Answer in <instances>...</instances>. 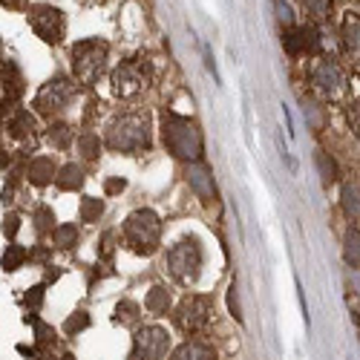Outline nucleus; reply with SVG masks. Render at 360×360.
<instances>
[{
	"instance_id": "obj_15",
	"label": "nucleus",
	"mask_w": 360,
	"mask_h": 360,
	"mask_svg": "<svg viewBox=\"0 0 360 360\" xmlns=\"http://www.w3.org/2000/svg\"><path fill=\"white\" fill-rule=\"evenodd\" d=\"M170 360H217V352L202 340H188L170 354Z\"/></svg>"
},
{
	"instance_id": "obj_44",
	"label": "nucleus",
	"mask_w": 360,
	"mask_h": 360,
	"mask_svg": "<svg viewBox=\"0 0 360 360\" xmlns=\"http://www.w3.org/2000/svg\"><path fill=\"white\" fill-rule=\"evenodd\" d=\"M61 360H75V354H64V357H61Z\"/></svg>"
},
{
	"instance_id": "obj_27",
	"label": "nucleus",
	"mask_w": 360,
	"mask_h": 360,
	"mask_svg": "<svg viewBox=\"0 0 360 360\" xmlns=\"http://www.w3.org/2000/svg\"><path fill=\"white\" fill-rule=\"evenodd\" d=\"M78 150H81V156L84 159H98L101 156V141H98V136L96 133H84L81 139H78Z\"/></svg>"
},
{
	"instance_id": "obj_14",
	"label": "nucleus",
	"mask_w": 360,
	"mask_h": 360,
	"mask_svg": "<svg viewBox=\"0 0 360 360\" xmlns=\"http://www.w3.org/2000/svg\"><path fill=\"white\" fill-rule=\"evenodd\" d=\"M26 176H29V182H32V185L44 188V185L52 182V179H58V165H55L52 156H38V159L29 162Z\"/></svg>"
},
{
	"instance_id": "obj_23",
	"label": "nucleus",
	"mask_w": 360,
	"mask_h": 360,
	"mask_svg": "<svg viewBox=\"0 0 360 360\" xmlns=\"http://www.w3.org/2000/svg\"><path fill=\"white\" fill-rule=\"evenodd\" d=\"M314 162H317V170H320V179H323V185L328 188V185H335L338 182V165H335V159L326 153V150H317L314 153Z\"/></svg>"
},
{
	"instance_id": "obj_26",
	"label": "nucleus",
	"mask_w": 360,
	"mask_h": 360,
	"mask_svg": "<svg viewBox=\"0 0 360 360\" xmlns=\"http://www.w3.org/2000/svg\"><path fill=\"white\" fill-rule=\"evenodd\" d=\"M104 214V202L96 196H84L81 199V222H98Z\"/></svg>"
},
{
	"instance_id": "obj_25",
	"label": "nucleus",
	"mask_w": 360,
	"mask_h": 360,
	"mask_svg": "<svg viewBox=\"0 0 360 360\" xmlns=\"http://www.w3.org/2000/svg\"><path fill=\"white\" fill-rule=\"evenodd\" d=\"M343 41H346L349 52L360 58V18H346V23H343Z\"/></svg>"
},
{
	"instance_id": "obj_13",
	"label": "nucleus",
	"mask_w": 360,
	"mask_h": 360,
	"mask_svg": "<svg viewBox=\"0 0 360 360\" xmlns=\"http://www.w3.org/2000/svg\"><path fill=\"white\" fill-rule=\"evenodd\" d=\"M141 84H144V78H141L130 64L118 67V70L112 72V93H115L118 98H133L139 89H141Z\"/></svg>"
},
{
	"instance_id": "obj_34",
	"label": "nucleus",
	"mask_w": 360,
	"mask_h": 360,
	"mask_svg": "<svg viewBox=\"0 0 360 360\" xmlns=\"http://www.w3.org/2000/svg\"><path fill=\"white\" fill-rule=\"evenodd\" d=\"M86 326H89V314H86V311H75V314L67 317L64 332H67V335H78V332H84Z\"/></svg>"
},
{
	"instance_id": "obj_21",
	"label": "nucleus",
	"mask_w": 360,
	"mask_h": 360,
	"mask_svg": "<svg viewBox=\"0 0 360 360\" xmlns=\"http://www.w3.org/2000/svg\"><path fill=\"white\" fill-rule=\"evenodd\" d=\"M55 185L61 188V191H78L84 185V170L78 165H64L61 170H58Z\"/></svg>"
},
{
	"instance_id": "obj_40",
	"label": "nucleus",
	"mask_w": 360,
	"mask_h": 360,
	"mask_svg": "<svg viewBox=\"0 0 360 360\" xmlns=\"http://www.w3.org/2000/svg\"><path fill=\"white\" fill-rule=\"evenodd\" d=\"M18 228H20V219H18L15 214H6V219H4V233L12 239V236L18 233Z\"/></svg>"
},
{
	"instance_id": "obj_36",
	"label": "nucleus",
	"mask_w": 360,
	"mask_h": 360,
	"mask_svg": "<svg viewBox=\"0 0 360 360\" xmlns=\"http://www.w3.org/2000/svg\"><path fill=\"white\" fill-rule=\"evenodd\" d=\"M23 303H26V309L38 311L44 306V285H32V288H29L26 297H23Z\"/></svg>"
},
{
	"instance_id": "obj_11",
	"label": "nucleus",
	"mask_w": 360,
	"mask_h": 360,
	"mask_svg": "<svg viewBox=\"0 0 360 360\" xmlns=\"http://www.w3.org/2000/svg\"><path fill=\"white\" fill-rule=\"evenodd\" d=\"M185 179H188V185L193 188V193H196L202 202H214V199H217L214 170L207 167L205 162H191V165L185 167Z\"/></svg>"
},
{
	"instance_id": "obj_39",
	"label": "nucleus",
	"mask_w": 360,
	"mask_h": 360,
	"mask_svg": "<svg viewBox=\"0 0 360 360\" xmlns=\"http://www.w3.org/2000/svg\"><path fill=\"white\" fill-rule=\"evenodd\" d=\"M349 124H352L354 136L360 139V101H354V104L349 107Z\"/></svg>"
},
{
	"instance_id": "obj_10",
	"label": "nucleus",
	"mask_w": 360,
	"mask_h": 360,
	"mask_svg": "<svg viewBox=\"0 0 360 360\" xmlns=\"http://www.w3.org/2000/svg\"><path fill=\"white\" fill-rule=\"evenodd\" d=\"M311 81H314V86L320 89V93H323L326 98H332V101L340 98L343 89H346V78H343V72H340V67H338L335 61H320V64H314Z\"/></svg>"
},
{
	"instance_id": "obj_8",
	"label": "nucleus",
	"mask_w": 360,
	"mask_h": 360,
	"mask_svg": "<svg viewBox=\"0 0 360 360\" xmlns=\"http://www.w3.org/2000/svg\"><path fill=\"white\" fill-rule=\"evenodd\" d=\"M170 349V335L162 326H139L133 335L130 360H165Z\"/></svg>"
},
{
	"instance_id": "obj_9",
	"label": "nucleus",
	"mask_w": 360,
	"mask_h": 360,
	"mask_svg": "<svg viewBox=\"0 0 360 360\" xmlns=\"http://www.w3.org/2000/svg\"><path fill=\"white\" fill-rule=\"evenodd\" d=\"M29 26H32L35 35L44 38L46 44H58L64 38V15L55 6H32L29 9Z\"/></svg>"
},
{
	"instance_id": "obj_22",
	"label": "nucleus",
	"mask_w": 360,
	"mask_h": 360,
	"mask_svg": "<svg viewBox=\"0 0 360 360\" xmlns=\"http://www.w3.org/2000/svg\"><path fill=\"white\" fill-rule=\"evenodd\" d=\"M115 323H122V326H139L141 323V306L133 303V300H122V303L115 306Z\"/></svg>"
},
{
	"instance_id": "obj_24",
	"label": "nucleus",
	"mask_w": 360,
	"mask_h": 360,
	"mask_svg": "<svg viewBox=\"0 0 360 360\" xmlns=\"http://www.w3.org/2000/svg\"><path fill=\"white\" fill-rule=\"evenodd\" d=\"M26 323H32V326H35V343H38V349H49V346H52V343L58 340L55 328H52L49 323L38 320L35 314H29V317H26Z\"/></svg>"
},
{
	"instance_id": "obj_18",
	"label": "nucleus",
	"mask_w": 360,
	"mask_h": 360,
	"mask_svg": "<svg viewBox=\"0 0 360 360\" xmlns=\"http://www.w3.org/2000/svg\"><path fill=\"white\" fill-rule=\"evenodd\" d=\"M170 303H173L170 288H165V285H153V288H150V294H147V300H144V309H147L150 314H167Z\"/></svg>"
},
{
	"instance_id": "obj_38",
	"label": "nucleus",
	"mask_w": 360,
	"mask_h": 360,
	"mask_svg": "<svg viewBox=\"0 0 360 360\" xmlns=\"http://www.w3.org/2000/svg\"><path fill=\"white\" fill-rule=\"evenodd\" d=\"M127 188V182H124V179L122 176H115V179H107V182H104V191L110 193V196H115V193H122Z\"/></svg>"
},
{
	"instance_id": "obj_4",
	"label": "nucleus",
	"mask_w": 360,
	"mask_h": 360,
	"mask_svg": "<svg viewBox=\"0 0 360 360\" xmlns=\"http://www.w3.org/2000/svg\"><path fill=\"white\" fill-rule=\"evenodd\" d=\"M167 271L176 283L193 285L202 274V245L196 236H185L167 251Z\"/></svg>"
},
{
	"instance_id": "obj_5",
	"label": "nucleus",
	"mask_w": 360,
	"mask_h": 360,
	"mask_svg": "<svg viewBox=\"0 0 360 360\" xmlns=\"http://www.w3.org/2000/svg\"><path fill=\"white\" fill-rule=\"evenodd\" d=\"M107 67V44L98 38H86L72 46V75L78 84L93 86Z\"/></svg>"
},
{
	"instance_id": "obj_29",
	"label": "nucleus",
	"mask_w": 360,
	"mask_h": 360,
	"mask_svg": "<svg viewBox=\"0 0 360 360\" xmlns=\"http://www.w3.org/2000/svg\"><path fill=\"white\" fill-rule=\"evenodd\" d=\"M35 231L38 233H49V231H55L58 225H55V214H52V207L49 205H41V207H35Z\"/></svg>"
},
{
	"instance_id": "obj_28",
	"label": "nucleus",
	"mask_w": 360,
	"mask_h": 360,
	"mask_svg": "<svg viewBox=\"0 0 360 360\" xmlns=\"http://www.w3.org/2000/svg\"><path fill=\"white\" fill-rule=\"evenodd\" d=\"M52 239H55L58 248H72L78 243V228L75 225H58L52 231Z\"/></svg>"
},
{
	"instance_id": "obj_20",
	"label": "nucleus",
	"mask_w": 360,
	"mask_h": 360,
	"mask_svg": "<svg viewBox=\"0 0 360 360\" xmlns=\"http://www.w3.org/2000/svg\"><path fill=\"white\" fill-rule=\"evenodd\" d=\"M340 205H343V214H346L349 219H360V185H357V182L343 185V191H340Z\"/></svg>"
},
{
	"instance_id": "obj_19",
	"label": "nucleus",
	"mask_w": 360,
	"mask_h": 360,
	"mask_svg": "<svg viewBox=\"0 0 360 360\" xmlns=\"http://www.w3.org/2000/svg\"><path fill=\"white\" fill-rule=\"evenodd\" d=\"M343 259L349 268L360 271V231L357 228H349L343 236Z\"/></svg>"
},
{
	"instance_id": "obj_30",
	"label": "nucleus",
	"mask_w": 360,
	"mask_h": 360,
	"mask_svg": "<svg viewBox=\"0 0 360 360\" xmlns=\"http://www.w3.org/2000/svg\"><path fill=\"white\" fill-rule=\"evenodd\" d=\"M29 251L23 245H6V254H4V268L6 271H18V268L26 262Z\"/></svg>"
},
{
	"instance_id": "obj_37",
	"label": "nucleus",
	"mask_w": 360,
	"mask_h": 360,
	"mask_svg": "<svg viewBox=\"0 0 360 360\" xmlns=\"http://www.w3.org/2000/svg\"><path fill=\"white\" fill-rule=\"evenodd\" d=\"M228 311L233 320H243V311H239V294H236V283L228 285Z\"/></svg>"
},
{
	"instance_id": "obj_12",
	"label": "nucleus",
	"mask_w": 360,
	"mask_h": 360,
	"mask_svg": "<svg viewBox=\"0 0 360 360\" xmlns=\"http://www.w3.org/2000/svg\"><path fill=\"white\" fill-rule=\"evenodd\" d=\"M283 46L291 55L314 52L320 46V35H317L314 26H291V29H285V35H283Z\"/></svg>"
},
{
	"instance_id": "obj_42",
	"label": "nucleus",
	"mask_w": 360,
	"mask_h": 360,
	"mask_svg": "<svg viewBox=\"0 0 360 360\" xmlns=\"http://www.w3.org/2000/svg\"><path fill=\"white\" fill-rule=\"evenodd\" d=\"M352 283H354V291L360 294V271H354V274H352Z\"/></svg>"
},
{
	"instance_id": "obj_16",
	"label": "nucleus",
	"mask_w": 360,
	"mask_h": 360,
	"mask_svg": "<svg viewBox=\"0 0 360 360\" xmlns=\"http://www.w3.org/2000/svg\"><path fill=\"white\" fill-rule=\"evenodd\" d=\"M20 93H23V78H20L18 67L12 61H6L4 64V101L12 104L20 98Z\"/></svg>"
},
{
	"instance_id": "obj_32",
	"label": "nucleus",
	"mask_w": 360,
	"mask_h": 360,
	"mask_svg": "<svg viewBox=\"0 0 360 360\" xmlns=\"http://www.w3.org/2000/svg\"><path fill=\"white\" fill-rule=\"evenodd\" d=\"M72 127L70 124H64V122H58V124H52L49 127V141L55 144V147H70V141H72Z\"/></svg>"
},
{
	"instance_id": "obj_2",
	"label": "nucleus",
	"mask_w": 360,
	"mask_h": 360,
	"mask_svg": "<svg viewBox=\"0 0 360 360\" xmlns=\"http://www.w3.org/2000/svg\"><path fill=\"white\" fill-rule=\"evenodd\" d=\"M107 147L115 153H141L150 147V122L144 112L115 115L107 127Z\"/></svg>"
},
{
	"instance_id": "obj_43",
	"label": "nucleus",
	"mask_w": 360,
	"mask_h": 360,
	"mask_svg": "<svg viewBox=\"0 0 360 360\" xmlns=\"http://www.w3.org/2000/svg\"><path fill=\"white\" fill-rule=\"evenodd\" d=\"M35 360H58V357H52V354H41V357H35Z\"/></svg>"
},
{
	"instance_id": "obj_35",
	"label": "nucleus",
	"mask_w": 360,
	"mask_h": 360,
	"mask_svg": "<svg viewBox=\"0 0 360 360\" xmlns=\"http://www.w3.org/2000/svg\"><path fill=\"white\" fill-rule=\"evenodd\" d=\"M303 4H306V9H309L317 20L328 18V12H332V0H303Z\"/></svg>"
},
{
	"instance_id": "obj_3",
	"label": "nucleus",
	"mask_w": 360,
	"mask_h": 360,
	"mask_svg": "<svg viewBox=\"0 0 360 360\" xmlns=\"http://www.w3.org/2000/svg\"><path fill=\"white\" fill-rule=\"evenodd\" d=\"M122 233H124V243L136 254L150 257L159 248V243H162V219L150 211V207H139V211H133L124 219Z\"/></svg>"
},
{
	"instance_id": "obj_7",
	"label": "nucleus",
	"mask_w": 360,
	"mask_h": 360,
	"mask_svg": "<svg viewBox=\"0 0 360 360\" xmlns=\"http://www.w3.org/2000/svg\"><path fill=\"white\" fill-rule=\"evenodd\" d=\"M211 320V297H202V294H188L182 297V303L176 306V314H173V323L179 332L185 335H196L207 326Z\"/></svg>"
},
{
	"instance_id": "obj_31",
	"label": "nucleus",
	"mask_w": 360,
	"mask_h": 360,
	"mask_svg": "<svg viewBox=\"0 0 360 360\" xmlns=\"http://www.w3.org/2000/svg\"><path fill=\"white\" fill-rule=\"evenodd\" d=\"M303 112L309 115V122H311V130H323V124H326V115H323V107L314 101V98H303Z\"/></svg>"
},
{
	"instance_id": "obj_41",
	"label": "nucleus",
	"mask_w": 360,
	"mask_h": 360,
	"mask_svg": "<svg viewBox=\"0 0 360 360\" xmlns=\"http://www.w3.org/2000/svg\"><path fill=\"white\" fill-rule=\"evenodd\" d=\"M18 352H20V354H26V357H32V354H35V349H32V346H23V343L18 346Z\"/></svg>"
},
{
	"instance_id": "obj_17",
	"label": "nucleus",
	"mask_w": 360,
	"mask_h": 360,
	"mask_svg": "<svg viewBox=\"0 0 360 360\" xmlns=\"http://www.w3.org/2000/svg\"><path fill=\"white\" fill-rule=\"evenodd\" d=\"M35 130H38V122H35V115L29 110H18L9 118V136L12 139H26V136H32Z\"/></svg>"
},
{
	"instance_id": "obj_33",
	"label": "nucleus",
	"mask_w": 360,
	"mask_h": 360,
	"mask_svg": "<svg viewBox=\"0 0 360 360\" xmlns=\"http://www.w3.org/2000/svg\"><path fill=\"white\" fill-rule=\"evenodd\" d=\"M271 6H274V15H277V20H280V26H285V29H291L294 26V6L288 4V0H271Z\"/></svg>"
},
{
	"instance_id": "obj_1",
	"label": "nucleus",
	"mask_w": 360,
	"mask_h": 360,
	"mask_svg": "<svg viewBox=\"0 0 360 360\" xmlns=\"http://www.w3.org/2000/svg\"><path fill=\"white\" fill-rule=\"evenodd\" d=\"M162 139L167 153L176 156L179 162H202L205 153V139L202 130L185 115H176V112H165L162 118Z\"/></svg>"
},
{
	"instance_id": "obj_45",
	"label": "nucleus",
	"mask_w": 360,
	"mask_h": 360,
	"mask_svg": "<svg viewBox=\"0 0 360 360\" xmlns=\"http://www.w3.org/2000/svg\"><path fill=\"white\" fill-rule=\"evenodd\" d=\"M354 320H357V323H360V311H357V314H354Z\"/></svg>"
},
{
	"instance_id": "obj_6",
	"label": "nucleus",
	"mask_w": 360,
	"mask_h": 360,
	"mask_svg": "<svg viewBox=\"0 0 360 360\" xmlns=\"http://www.w3.org/2000/svg\"><path fill=\"white\" fill-rule=\"evenodd\" d=\"M78 98V86L67 78H52L46 81L41 89H38V96H35V107L41 115H58V112H64L70 110V104Z\"/></svg>"
}]
</instances>
